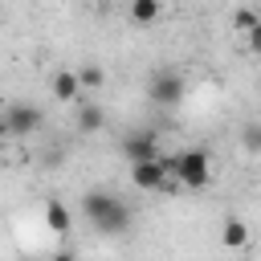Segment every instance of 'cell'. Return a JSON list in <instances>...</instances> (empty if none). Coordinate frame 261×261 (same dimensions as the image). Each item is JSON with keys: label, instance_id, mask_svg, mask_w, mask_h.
Listing matches in <instances>:
<instances>
[{"label": "cell", "instance_id": "7c38bea8", "mask_svg": "<svg viewBox=\"0 0 261 261\" xmlns=\"http://www.w3.org/2000/svg\"><path fill=\"white\" fill-rule=\"evenodd\" d=\"M102 82H106V73H102L98 65H82V69H77V86H82V90H102Z\"/></svg>", "mask_w": 261, "mask_h": 261}, {"label": "cell", "instance_id": "30bf717a", "mask_svg": "<svg viewBox=\"0 0 261 261\" xmlns=\"http://www.w3.org/2000/svg\"><path fill=\"white\" fill-rule=\"evenodd\" d=\"M163 12V0H130V20L135 24H155Z\"/></svg>", "mask_w": 261, "mask_h": 261}, {"label": "cell", "instance_id": "5bb4252c", "mask_svg": "<svg viewBox=\"0 0 261 261\" xmlns=\"http://www.w3.org/2000/svg\"><path fill=\"white\" fill-rule=\"evenodd\" d=\"M53 261H77V257H73L69 249H61V253H53Z\"/></svg>", "mask_w": 261, "mask_h": 261}, {"label": "cell", "instance_id": "9c48e42d", "mask_svg": "<svg viewBox=\"0 0 261 261\" xmlns=\"http://www.w3.org/2000/svg\"><path fill=\"white\" fill-rule=\"evenodd\" d=\"M45 224H49L57 237H65L69 224H73V216H69V208H65L61 200H49V204H45Z\"/></svg>", "mask_w": 261, "mask_h": 261}, {"label": "cell", "instance_id": "8fae6325", "mask_svg": "<svg viewBox=\"0 0 261 261\" xmlns=\"http://www.w3.org/2000/svg\"><path fill=\"white\" fill-rule=\"evenodd\" d=\"M220 241H224L228 249H245V245H249V228H245V220H224Z\"/></svg>", "mask_w": 261, "mask_h": 261}, {"label": "cell", "instance_id": "8992f818", "mask_svg": "<svg viewBox=\"0 0 261 261\" xmlns=\"http://www.w3.org/2000/svg\"><path fill=\"white\" fill-rule=\"evenodd\" d=\"M122 151H126V159H130V163H147V159H155V155H159V143H155V135H151V130H135V135H126V139H122Z\"/></svg>", "mask_w": 261, "mask_h": 261}, {"label": "cell", "instance_id": "3957f363", "mask_svg": "<svg viewBox=\"0 0 261 261\" xmlns=\"http://www.w3.org/2000/svg\"><path fill=\"white\" fill-rule=\"evenodd\" d=\"M147 98H151L155 106H175V102L184 98V77H179V69L159 65V69L151 73V82H147Z\"/></svg>", "mask_w": 261, "mask_h": 261}, {"label": "cell", "instance_id": "6da1fadb", "mask_svg": "<svg viewBox=\"0 0 261 261\" xmlns=\"http://www.w3.org/2000/svg\"><path fill=\"white\" fill-rule=\"evenodd\" d=\"M82 212H86V220H90L102 237H118V232H126L130 220H135L130 208H126L114 192H98V188L82 196Z\"/></svg>", "mask_w": 261, "mask_h": 261}, {"label": "cell", "instance_id": "5b68a950", "mask_svg": "<svg viewBox=\"0 0 261 261\" xmlns=\"http://www.w3.org/2000/svg\"><path fill=\"white\" fill-rule=\"evenodd\" d=\"M163 179H167V171L159 167V155L147 159V163H130V184H135L139 192H159Z\"/></svg>", "mask_w": 261, "mask_h": 261}, {"label": "cell", "instance_id": "9a60e30c", "mask_svg": "<svg viewBox=\"0 0 261 261\" xmlns=\"http://www.w3.org/2000/svg\"><path fill=\"white\" fill-rule=\"evenodd\" d=\"M8 139V126H4V114H0V143Z\"/></svg>", "mask_w": 261, "mask_h": 261}, {"label": "cell", "instance_id": "4fadbf2b", "mask_svg": "<svg viewBox=\"0 0 261 261\" xmlns=\"http://www.w3.org/2000/svg\"><path fill=\"white\" fill-rule=\"evenodd\" d=\"M232 29H237V33H253V29H261V20H257L253 8H237V12H232Z\"/></svg>", "mask_w": 261, "mask_h": 261}, {"label": "cell", "instance_id": "52a82bcc", "mask_svg": "<svg viewBox=\"0 0 261 261\" xmlns=\"http://www.w3.org/2000/svg\"><path fill=\"white\" fill-rule=\"evenodd\" d=\"M106 126V110L98 106V102H82V110H77V130L82 135H98Z\"/></svg>", "mask_w": 261, "mask_h": 261}, {"label": "cell", "instance_id": "7a4b0ae2", "mask_svg": "<svg viewBox=\"0 0 261 261\" xmlns=\"http://www.w3.org/2000/svg\"><path fill=\"white\" fill-rule=\"evenodd\" d=\"M175 179H179L184 188H192V192L208 188V179H212V159H208V151H200V147L179 151V155H175Z\"/></svg>", "mask_w": 261, "mask_h": 261}, {"label": "cell", "instance_id": "277c9868", "mask_svg": "<svg viewBox=\"0 0 261 261\" xmlns=\"http://www.w3.org/2000/svg\"><path fill=\"white\" fill-rule=\"evenodd\" d=\"M41 122H45V118H41V110H37V106H29V102H16V106H8V110H4V126H8V135H16V139L33 135Z\"/></svg>", "mask_w": 261, "mask_h": 261}, {"label": "cell", "instance_id": "ba28073f", "mask_svg": "<svg viewBox=\"0 0 261 261\" xmlns=\"http://www.w3.org/2000/svg\"><path fill=\"white\" fill-rule=\"evenodd\" d=\"M53 98H61V102H77L82 98V86H77V73L73 69L53 73Z\"/></svg>", "mask_w": 261, "mask_h": 261}]
</instances>
